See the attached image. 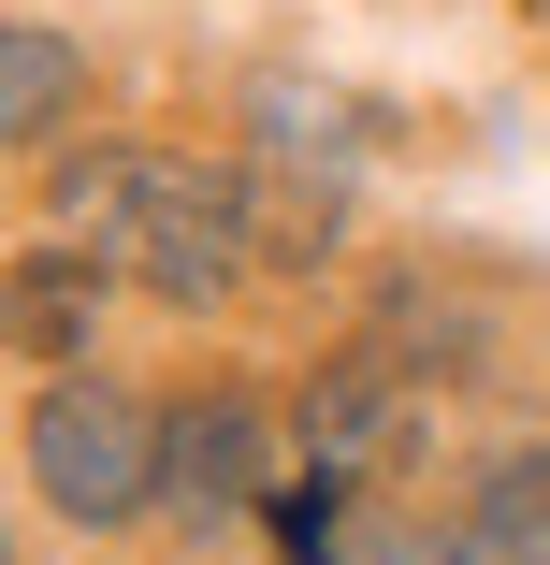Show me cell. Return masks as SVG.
Here are the masks:
<instances>
[{
  "mask_svg": "<svg viewBox=\"0 0 550 565\" xmlns=\"http://www.w3.org/2000/svg\"><path fill=\"white\" fill-rule=\"evenodd\" d=\"M58 203H73L87 262H101V276H145L160 305H217L233 262H247V174H188V160H160V146L73 160Z\"/></svg>",
  "mask_w": 550,
  "mask_h": 565,
  "instance_id": "1",
  "label": "cell"
},
{
  "mask_svg": "<svg viewBox=\"0 0 550 565\" xmlns=\"http://www.w3.org/2000/svg\"><path fill=\"white\" fill-rule=\"evenodd\" d=\"M30 479H44V508L58 522H131L160 479H174V420H145L131 392H44L30 406Z\"/></svg>",
  "mask_w": 550,
  "mask_h": 565,
  "instance_id": "2",
  "label": "cell"
},
{
  "mask_svg": "<svg viewBox=\"0 0 550 565\" xmlns=\"http://www.w3.org/2000/svg\"><path fill=\"white\" fill-rule=\"evenodd\" d=\"M174 493H188V508H247V493H261V406H247V392L174 406Z\"/></svg>",
  "mask_w": 550,
  "mask_h": 565,
  "instance_id": "3",
  "label": "cell"
},
{
  "mask_svg": "<svg viewBox=\"0 0 550 565\" xmlns=\"http://www.w3.org/2000/svg\"><path fill=\"white\" fill-rule=\"evenodd\" d=\"M464 551L478 565H550V449H507L464 493Z\"/></svg>",
  "mask_w": 550,
  "mask_h": 565,
  "instance_id": "4",
  "label": "cell"
},
{
  "mask_svg": "<svg viewBox=\"0 0 550 565\" xmlns=\"http://www.w3.org/2000/svg\"><path fill=\"white\" fill-rule=\"evenodd\" d=\"M319 465H334V479H363V465H391V449H406V406L377 392V377H319Z\"/></svg>",
  "mask_w": 550,
  "mask_h": 565,
  "instance_id": "5",
  "label": "cell"
},
{
  "mask_svg": "<svg viewBox=\"0 0 550 565\" xmlns=\"http://www.w3.org/2000/svg\"><path fill=\"white\" fill-rule=\"evenodd\" d=\"M87 305H101V276L87 262H15V349H73V333H87Z\"/></svg>",
  "mask_w": 550,
  "mask_h": 565,
  "instance_id": "6",
  "label": "cell"
},
{
  "mask_svg": "<svg viewBox=\"0 0 550 565\" xmlns=\"http://www.w3.org/2000/svg\"><path fill=\"white\" fill-rule=\"evenodd\" d=\"M58 102H73V44L58 30H15V44H0V117H15V131H58Z\"/></svg>",
  "mask_w": 550,
  "mask_h": 565,
  "instance_id": "7",
  "label": "cell"
},
{
  "mask_svg": "<svg viewBox=\"0 0 550 565\" xmlns=\"http://www.w3.org/2000/svg\"><path fill=\"white\" fill-rule=\"evenodd\" d=\"M348 565H478V551H464V536H434V522H363Z\"/></svg>",
  "mask_w": 550,
  "mask_h": 565,
  "instance_id": "8",
  "label": "cell"
}]
</instances>
